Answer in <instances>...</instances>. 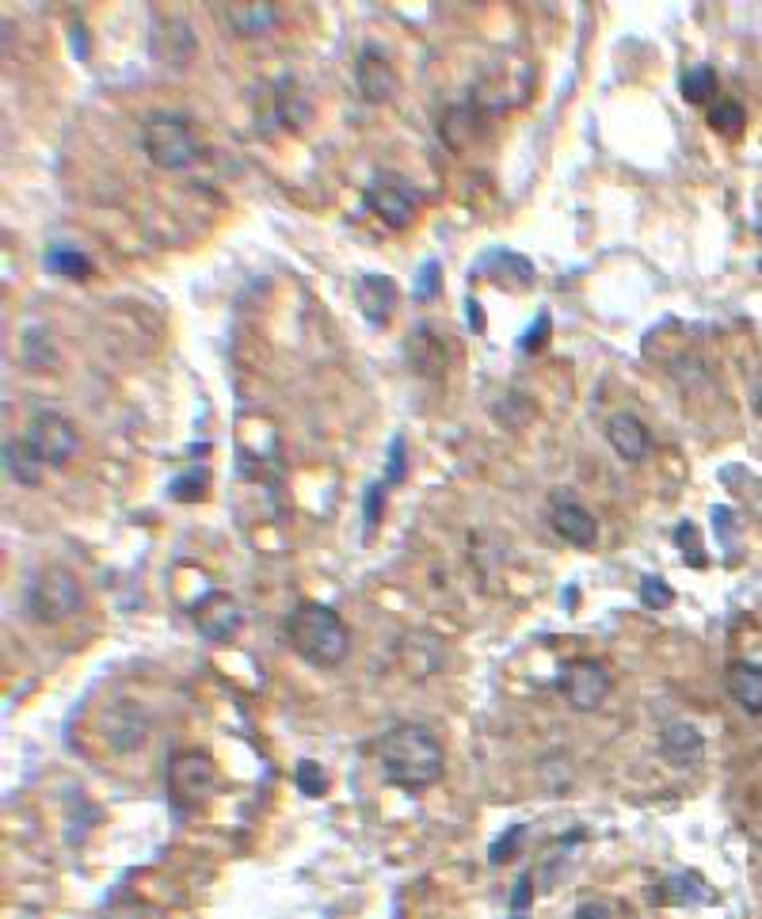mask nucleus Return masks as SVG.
Segmentation results:
<instances>
[{
  "instance_id": "8",
  "label": "nucleus",
  "mask_w": 762,
  "mask_h": 919,
  "mask_svg": "<svg viewBox=\"0 0 762 919\" xmlns=\"http://www.w3.org/2000/svg\"><path fill=\"white\" fill-rule=\"evenodd\" d=\"M557 686H561L564 702H568L572 710L591 713V710H598L610 699V691H614V680H610V672H606L603 664H598V660L576 656V660H564Z\"/></svg>"
},
{
  "instance_id": "23",
  "label": "nucleus",
  "mask_w": 762,
  "mask_h": 919,
  "mask_svg": "<svg viewBox=\"0 0 762 919\" xmlns=\"http://www.w3.org/2000/svg\"><path fill=\"white\" fill-rule=\"evenodd\" d=\"M42 267H47L50 275H61V279H88V275H92V260H88L80 248H69V245L47 248Z\"/></svg>"
},
{
  "instance_id": "4",
  "label": "nucleus",
  "mask_w": 762,
  "mask_h": 919,
  "mask_svg": "<svg viewBox=\"0 0 762 919\" xmlns=\"http://www.w3.org/2000/svg\"><path fill=\"white\" fill-rule=\"evenodd\" d=\"M80 603H85L80 580L61 565L42 569V573L27 584V595H23L27 614H31L34 622H42V626H58V622L73 619Z\"/></svg>"
},
{
  "instance_id": "26",
  "label": "nucleus",
  "mask_w": 762,
  "mask_h": 919,
  "mask_svg": "<svg viewBox=\"0 0 762 919\" xmlns=\"http://www.w3.org/2000/svg\"><path fill=\"white\" fill-rule=\"evenodd\" d=\"M294 787H298V793H305V798H320V793L328 790V774L320 771V763L301 760L294 767Z\"/></svg>"
},
{
  "instance_id": "1",
  "label": "nucleus",
  "mask_w": 762,
  "mask_h": 919,
  "mask_svg": "<svg viewBox=\"0 0 762 919\" xmlns=\"http://www.w3.org/2000/svg\"><path fill=\"white\" fill-rule=\"evenodd\" d=\"M378 763L385 779L408 793L435 787L446 771V755L438 737L427 725H412V721L385 729L378 740Z\"/></svg>"
},
{
  "instance_id": "33",
  "label": "nucleus",
  "mask_w": 762,
  "mask_h": 919,
  "mask_svg": "<svg viewBox=\"0 0 762 919\" xmlns=\"http://www.w3.org/2000/svg\"><path fill=\"white\" fill-rule=\"evenodd\" d=\"M405 481V435H393L389 443V470H385V485H400Z\"/></svg>"
},
{
  "instance_id": "22",
  "label": "nucleus",
  "mask_w": 762,
  "mask_h": 919,
  "mask_svg": "<svg viewBox=\"0 0 762 919\" xmlns=\"http://www.w3.org/2000/svg\"><path fill=\"white\" fill-rule=\"evenodd\" d=\"M275 115L286 130H301L309 122V100L298 92L294 77H279V85H275Z\"/></svg>"
},
{
  "instance_id": "39",
  "label": "nucleus",
  "mask_w": 762,
  "mask_h": 919,
  "mask_svg": "<svg viewBox=\"0 0 762 919\" xmlns=\"http://www.w3.org/2000/svg\"><path fill=\"white\" fill-rule=\"evenodd\" d=\"M759 271H762V260H759Z\"/></svg>"
},
{
  "instance_id": "9",
  "label": "nucleus",
  "mask_w": 762,
  "mask_h": 919,
  "mask_svg": "<svg viewBox=\"0 0 762 919\" xmlns=\"http://www.w3.org/2000/svg\"><path fill=\"white\" fill-rule=\"evenodd\" d=\"M100 725H103L107 748H111V752L127 755V752H133V748L146 744V737H149V713L141 710L138 702L119 699V702H111V706L103 710Z\"/></svg>"
},
{
  "instance_id": "16",
  "label": "nucleus",
  "mask_w": 762,
  "mask_h": 919,
  "mask_svg": "<svg viewBox=\"0 0 762 919\" xmlns=\"http://www.w3.org/2000/svg\"><path fill=\"white\" fill-rule=\"evenodd\" d=\"M606 443L614 447V454L622 462H644L649 458V451H652V435H649V427H644L641 416H633V413H614L606 421Z\"/></svg>"
},
{
  "instance_id": "7",
  "label": "nucleus",
  "mask_w": 762,
  "mask_h": 919,
  "mask_svg": "<svg viewBox=\"0 0 762 919\" xmlns=\"http://www.w3.org/2000/svg\"><path fill=\"white\" fill-rule=\"evenodd\" d=\"M23 439L31 443V451L42 458V466H69L73 462V454L80 451V435L69 416L53 413V408H39V413L27 421L23 427Z\"/></svg>"
},
{
  "instance_id": "11",
  "label": "nucleus",
  "mask_w": 762,
  "mask_h": 919,
  "mask_svg": "<svg viewBox=\"0 0 762 919\" xmlns=\"http://www.w3.org/2000/svg\"><path fill=\"white\" fill-rule=\"evenodd\" d=\"M355 88L366 103H389L400 92V77L378 47H363L355 58Z\"/></svg>"
},
{
  "instance_id": "28",
  "label": "nucleus",
  "mask_w": 762,
  "mask_h": 919,
  "mask_svg": "<svg viewBox=\"0 0 762 919\" xmlns=\"http://www.w3.org/2000/svg\"><path fill=\"white\" fill-rule=\"evenodd\" d=\"M641 603L649 606V611H667V606L675 603V592H671L663 576H644L641 580Z\"/></svg>"
},
{
  "instance_id": "24",
  "label": "nucleus",
  "mask_w": 762,
  "mask_h": 919,
  "mask_svg": "<svg viewBox=\"0 0 762 919\" xmlns=\"http://www.w3.org/2000/svg\"><path fill=\"white\" fill-rule=\"evenodd\" d=\"M679 88H683V100L686 103H705L716 92L713 66H690L686 73H683V80H679Z\"/></svg>"
},
{
  "instance_id": "12",
  "label": "nucleus",
  "mask_w": 762,
  "mask_h": 919,
  "mask_svg": "<svg viewBox=\"0 0 762 919\" xmlns=\"http://www.w3.org/2000/svg\"><path fill=\"white\" fill-rule=\"evenodd\" d=\"M191 619H195V630H199L206 641L221 645V641L237 638L245 614H240V606H237V600H232L229 592H206L202 600L195 603Z\"/></svg>"
},
{
  "instance_id": "5",
  "label": "nucleus",
  "mask_w": 762,
  "mask_h": 919,
  "mask_svg": "<svg viewBox=\"0 0 762 919\" xmlns=\"http://www.w3.org/2000/svg\"><path fill=\"white\" fill-rule=\"evenodd\" d=\"M419 202H424L419 187L400 172H378L363 187V207L389 229H408L416 221Z\"/></svg>"
},
{
  "instance_id": "10",
  "label": "nucleus",
  "mask_w": 762,
  "mask_h": 919,
  "mask_svg": "<svg viewBox=\"0 0 762 919\" xmlns=\"http://www.w3.org/2000/svg\"><path fill=\"white\" fill-rule=\"evenodd\" d=\"M550 520H553V531H557L568 546L591 550L598 542L595 515H591L587 507L568 493V488H557V493L550 496Z\"/></svg>"
},
{
  "instance_id": "21",
  "label": "nucleus",
  "mask_w": 762,
  "mask_h": 919,
  "mask_svg": "<svg viewBox=\"0 0 762 919\" xmlns=\"http://www.w3.org/2000/svg\"><path fill=\"white\" fill-rule=\"evenodd\" d=\"M473 122H477V111H473V103H454L443 111V119H438V138L446 141V149H454V154H465L473 141Z\"/></svg>"
},
{
  "instance_id": "29",
  "label": "nucleus",
  "mask_w": 762,
  "mask_h": 919,
  "mask_svg": "<svg viewBox=\"0 0 762 919\" xmlns=\"http://www.w3.org/2000/svg\"><path fill=\"white\" fill-rule=\"evenodd\" d=\"M523 840H526V828H523V824L507 828V836H499V840L492 843V851H488L492 867H504V862L515 859V854H518V847H523Z\"/></svg>"
},
{
  "instance_id": "18",
  "label": "nucleus",
  "mask_w": 762,
  "mask_h": 919,
  "mask_svg": "<svg viewBox=\"0 0 762 919\" xmlns=\"http://www.w3.org/2000/svg\"><path fill=\"white\" fill-rule=\"evenodd\" d=\"M724 686H729V699L743 713L762 718V664H755V660H732L724 668Z\"/></svg>"
},
{
  "instance_id": "30",
  "label": "nucleus",
  "mask_w": 762,
  "mask_h": 919,
  "mask_svg": "<svg viewBox=\"0 0 762 919\" xmlns=\"http://www.w3.org/2000/svg\"><path fill=\"white\" fill-rule=\"evenodd\" d=\"M385 481H374L370 488H366V504H363V520H366V534H374V526H378L382 512H385Z\"/></svg>"
},
{
  "instance_id": "2",
  "label": "nucleus",
  "mask_w": 762,
  "mask_h": 919,
  "mask_svg": "<svg viewBox=\"0 0 762 919\" xmlns=\"http://www.w3.org/2000/svg\"><path fill=\"white\" fill-rule=\"evenodd\" d=\"M286 641L305 664L336 668L352 653V633L344 619L325 603H298L286 619Z\"/></svg>"
},
{
  "instance_id": "31",
  "label": "nucleus",
  "mask_w": 762,
  "mask_h": 919,
  "mask_svg": "<svg viewBox=\"0 0 762 919\" xmlns=\"http://www.w3.org/2000/svg\"><path fill=\"white\" fill-rule=\"evenodd\" d=\"M675 542H679V550H690V565L694 569H702L705 565V557H702V542H697V526L683 520L675 526Z\"/></svg>"
},
{
  "instance_id": "35",
  "label": "nucleus",
  "mask_w": 762,
  "mask_h": 919,
  "mask_svg": "<svg viewBox=\"0 0 762 919\" xmlns=\"http://www.w3.org/2000/svg\"><path fill=\"white\" fill-rule=\"evenodd\" d=\"M550 328H553V320H550V314H537V328H531V333L523 336V352H542L545 347V340H550Z\"/></svg>"
},
{
  "instance_id": "27",
  "label": "nucleus",
  "mask_w": 762,
  "mask_h": 919,
  "mask_svg": "<svg viewBox=\"0 0 762 919\" xmlns=\"http://www.w3.org/2000/svg\"><path fill=\"white\" fill-rule=\"evenodd\" d=\"M443 290V264L438 260H424L416 275V287H412V298L416 302H432L435 294Z\"/></svg>"
},
{
  "instance_id": "25",
  "label": "nucleus",
  "mask_w": 762,
  "mask_h": 919,
  "mask_svg": "<svg viewBox=\"0 0 762 919\" xmlns=\"http://www.w3.org/2000/svg\"><path fill=\"white\" fill-rule=\"evenodd\" d=\"M710 127L716 134H724V138H736V134L748 127V115H743V107L736 100H716L710 107Z\"/></svg>"
},
{
  "instance_id": "14",
  "label": "nucleus",
  "mask_w": 762,
  "mask_h": 919,
  "mask_svg": "<svg viewBox=\"0 0 762 919\" xmlns=\"http://www.w3.org/2000/svg\"><path fill=\"white\" fill-rule=\"evenodd\" d=\"M397 302H400V290L389 275H363V279L355 283V306L370 325H378V328L389 325Z\"/></svg>"
},
{
  "instance_id": "19",
  "label": "nucleus",
  "mask_w": 762,
  "mask_h": 919,
  "mask_svg": "<svg viewBox=\"0 0 762 919\" xmlns=\"http://www.w3.org/2000/svg\"><path fill=\"white\" fill-rule=\"evenodd\" d=\"M221 20L237 39H264L275 23H279V12L275 4H256V0H240V4L221 8Z\"/></svg>"
},
{
  "instance_id": "36",
  "label": "nucleus",
  "mask_w": 762,
  "mask_h": 919,
  "mask_svg": "<svg viewBox=\"0 0 762 919\" xmlns=\"http://www.w3.org/2000/svg\"><path fill=\"white\" fill-rule=\"evenodd\" d=\"M572 919H614V908H610L606 900H587V905L576 908Z\"/></svg>"
},
{
  "instance_id": "34",
  "label": "nucleus",
  "mask_w": 762,
  "mask_h": 919,
  "mask_svg": "<svg viewBox=\"0 0 762 919\" xmlns=\"http://www.w3.org/2000/svg\"><path fill=\"white\" fill-rule=\"evenodd\" d=\"M713 531L724 550L736 546V542H732V534H736V512H732V507H713Z\"/></svg>"
},
{
  "instance_id": "15",
  "label": "nucleus",
  "mask_w": 762,
  "mask_h": 919,
  "mask_svg": "<svg viewBox=\"0 0 762 919\" xmlns=\"http://www.w3.org/2000/svg\"><path fill=\"white\" fill-rule=\"evenodd\" d=\"M660 755L671 767H679V771H686V767H697V763L705 760V737H702V729L690 725V721H671V725H663Z\"/></svg>"
},
{
  "instance_id": "32",
  "label": "nucleus",
  "mask_w": 762,
  "mask_h": 919,
  "mask_svg": "<svg viewBox=\"0 0 762 919\" xmlns=\"http://www.w3.org/2000/svg\"><path fill=\"white\" fill-rule=\"evenodd\" d=\"M202 488H206V473L191 470V473H184V477H176L168 493H172L176 500H199V496H202Z\"/></svg>"
},
{
  "instance_id": "3",
  "label": "nucleus",
  "mask_w": 762,
  "mask_h": 919,
  "mask_svg": "<svg viewBox=\"0 0 762 919\" xmlns=\"http://www.w3.org/2000/svg\"><path fill=\"white\" fill-rule=\"evenodd\" d=\"M141 149L165 172H184L202 157V138L184 111H149L141 119Z\"/></svg>"
},
{
  "instance_id": "38",
  "label": "nucleus",
  "mask_w": 762,
  "mask_h": 919,
  "mask_svg": "<svg viewBox=\"0 0 762 919\" xmlns=\"http://www.w3.org/2000/svg\"><path fill=\"white\" fill-rule=\"evenodd\" d=\"M755 413L762 416V389H759V397H755Z\"/></svg>"
},
{
  "instance_id": "37",
  "label": "nucleus",
  "mask_w": 762,
  "mask_h": 919,
  "mask_svg": "<svg viewBox=\"0 0 762 919\" xmlns=\"http://www.w3.org/2000/svg\"><path fill=\"white\" fill-rule=\"evenodd\" d=\"M531 881L534 873H523V878L515 881V893H511V908H515V912H523V908L531 905Z\"/></svg>"
},
{
  "instance_id": "20",
  "label": "nucleus",
  "mask_w": 762,
  "mask_h": 919,
  "mask_svg": "<svg viewBox=\"0 0 762 919\" xmlns=\"http://www.w3.org/2000/svg\"><path fill=\"white\" fill-rule=\"evenodd\" d=\"M4 470H8V477L16 481V485H27V488H34L42 481V458L31 451V443L23 439H8L4 443Z\"/></svg>"
},
{
  "instance_id": "6",
  "label": "nucleus",
  "mask_w": 762,
  "mask_h": 919,
  "mask_svg": "<svg viewBox=\"0 0 762 919\" xmlns=\"http://www.w3.org/2000/svg\"><path fill=\"white\" fill-rule=\"evenodd\" d=\"M168 793L179 809H199L218 793V767L199 748H184L168 760Z\"/></svg>"
},
{
  "instance_id": "17",
  "label": "nucleus",
  "mask_w": 762,
  "mask_h": 919,
  "mask_svg": "<svg viewBox=\"0 0 762 919\" xmlns=\"http://www.w3.org/2000/svg\"><path fill=\"white\" fill-rule=\"evenodd\" d=\"M405 355L412 363V370L424 374V378H435V374L446 370V336L438 333L435 325H416L408 333V344H405Z\"/></svg>"
},
{
  "instance_id": "13",
  "label": "nucleus",
  "mask_w": 762,
  "mask_h": 919,
  "mask_svg": "<svg viewBox=\"0 0 762 919\" xmlns=\"http://www.w3.org/2000/svg\"><path fill=\"white\" fill-rule=\"evenodd\" d=\"M469 275H488L492 283H499V287L507 290H531L537 279L534 264L526 260V256L511 253V248H488V253L473 264Z\"/></svg>"
}]
</instances>
